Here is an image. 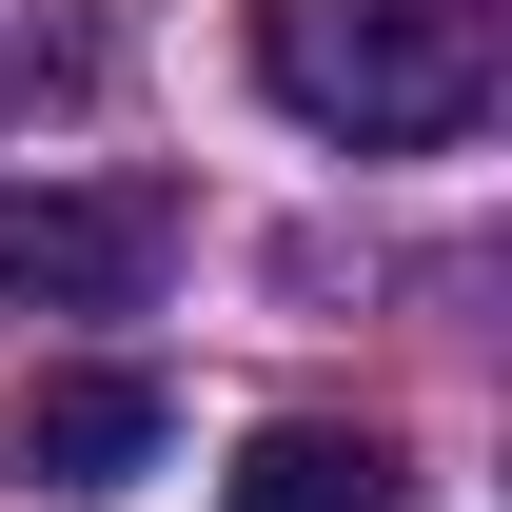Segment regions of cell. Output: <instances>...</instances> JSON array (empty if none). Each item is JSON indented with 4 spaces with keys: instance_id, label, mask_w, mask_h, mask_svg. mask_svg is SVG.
Wrapping results in <instances>:
<instances>
[{
    "instance_id": "277c9868",
    "label": "cell",
    "mask_w": 512,
    "mask_h": 512,
    "mask_svg": "<svg viewBox=\"0 0 512 512\" xmlns=\"http://www.w3.org/2000/svg\"><path fill=\"white\" fill-rule=\"evenodd\" d=\"M414 473H394V434H335V414H276V434L217 473V512H394Z\"/></svg>"
},
{
    "instance_id": "6da1fadb",
    "label": "cell",
    "mask_w": 512,
    "mask_h": 512,
    "mask_svg": "<svg viewBox=\"0 0 512 512\" xmlns=\"http://www.w3.org/2000/svg\"><path fill=\"white\" fill-rule=\"evenodd\" d=\"M256 99L276 119L414 158L493 119V0H256Z\"/></svg>"
},
{
    "instance_id": "7a4b0ae2",
    "label": "cell",
    "mask_w": 512,
    "mask_h": 512,
    "mask_svg": "<svg viewBox=\"0 0 512 512\" xmlns=\"http://www.w3.org/2000/svg\"><path fill=\"white\" fill-rule=\"evenodd\" d=\"M178 178H0V316H158Z\"/></svg>"
},
{
    "instance_id": "3957f363",
    "label": "cell",
    "mask_w": 512,
    "mask_h": 512,
    "mask_svg": "<svg viewBox=\"0 0 512 512\" xmlns=\"http://www.w3.org/2000/svg\"><path fill=\"white\" fill-rule=\"evenodd\" d=\"M178 453V394L138 375V355H40V375L0 394V473L20 493H138Z\"/></svg>"
}]
</instances>
